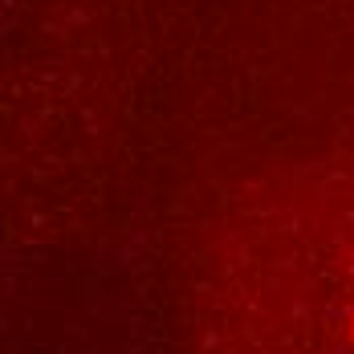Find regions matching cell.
Instances as JSON below:
<instances>
[{
	"instance_id": "6da1fadb",
	"label": "cell",
	"mask_w": 354,
	"mask_h": 354,
	"mask_svg": "<svg viewBox=\"0 0 354 354\" xmlns=\"http://www.w3.org/2000/svg\"><path fill=\"white\" fill-rule=\"evenodd\" d=\"M351 338H354V322H351Z\"/></svg>"
}]
</instances>
